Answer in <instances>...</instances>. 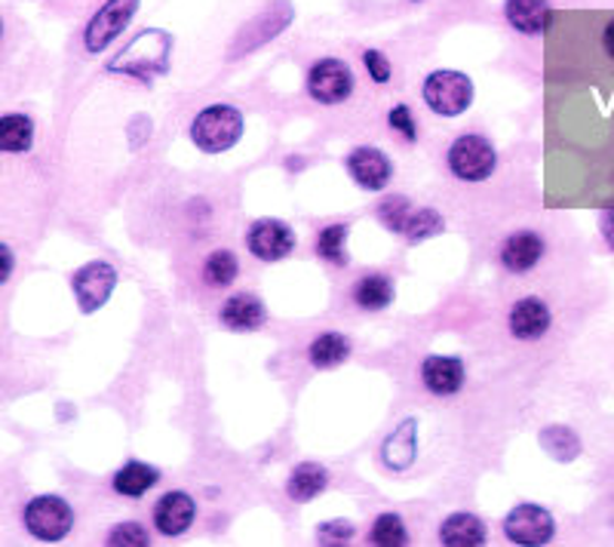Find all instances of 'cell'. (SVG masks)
Listing matches in <instances>:
<instances>
[{"instance_id":"cell-1","label":"cell","mask_w":614,"mask_h":547,"mask_svg":"<svg viewBox=\"0 0 614 547\" xmlns=\"http://www.w3.org/2000/svg\"><path fill=\"white\" fill-rule=\"evenodd\" d=\"M169 53H173V38L160 31V28H145L138 38L126 43V50L114 55L108 62L111 74H123V78H160L169 71Z\"/></svg>"},{"instance_id":"cell-2","label":"cell","mask_w":614,"mask_h":547,"mask_svg":"<svg viewBox=\"0 0 614 547\" xmlns=\"http://www.w3.org/2000/svg\"><path fill=\"white\" fill-rule=\"evenodd\" d=\"M473 81L465 71L455 69H437L430 71L422 83V99L427 109L439 114V117H461L467 109L473 105Z\"/></svg>"},{"instance_id":"cell-3","label":"cell","mask_w":614,"mask_h":547,"mask_svg":"<svg viewBox=\"0 0 614 547\" xmlns=\"http://www.w3.org/2000/svg\"><path fill=\"white\" fill-rule=\"evenodd\" d=\"M243 138V114L233 105H209L191 121V142L204 154H225Z\"/></svg>"},{"instance_id":"cell-4","label":"cell","mask_w":614,"mask_h":547,"mask_svg":"<svg viewBox=\"0 0 614 547\" xmlns=\"http://www.w3.org/2000/svg\"><path fill=\"white\" fill-rule=\"evenodd\" d=\"M138 7H142V0H105L96 10V16L83 28V50L90 55L108 53L114 41L133 25Z\"/></svg>"},{"instance_id":"cell-5","label":"cell","mask_w":614,"mask_h":547,"mask_svg":"<svg viewBox=\"0 0 614 547\" xmlns=\"http://www.w3.org/2000/svg\"><path fill=\"white\" fill-rule=\"evenodd\" d=\"M446 164H449V173L458 182H486L495 173L498 166V151L491 145L489 138L477 136V133H467V136H458L449 145V154H446Z\"/></svg>"},{"instance_id":"cell-6","label":"cell","mask_w":614,"mask_h":547,"mask_svg":"<svg viewBox=\"0 0 614 547\" xmlns=\"http://www.w3.org/2000/svg\"><path fill=\"white\" fill-rule=\"evenodd\" d=\"M308 96L314 99L316 105H344L354 96V69L339 59V55H323L308 69Z\"/></svg>"},{"instance_id":"cell-7","label":"cell","mask_w":614,"mask_h":547,"mask_svg":"<svg viewBox=\"0 0 614 547\" xmlns=\"http://www.w3.org/2000/svg\"><path fill=\"white\" fill-rule=\"evenodd\" d=\"M22 520L31 538L55 545L74 529V510L62 495H38L22 510Z\"/></svg>"},{"instance_id":"cell-8","label":"cell","mask_w":614,"mask_h":547,"mask_svg":"<svg viewBox=\"0 0 614 547\" xmlns=\"http://www.w3.org/2000/svg\"><path fill=\"white\" fill-rule=\"evenodd\" d=\"M504 535L510 545L519 547H544L556 535V520L553 514L541 505H517L504 517Z\"/></svg>"},{"instance_id":"cell-9","label":"cell","mask_w":614,"mask_h":547,"mask_svg":"<svg viewBox=\"0 0 614 547\" xmlns=\"http://www.w3.org/2000/svg\"><path fill=\"white\" fill-rule=\"evenodd\" d=\"M114 287H117V268L105 259L83 265L71 277V289L83 314H96L98 308H105L114 296Z\"/></svg>"},{"instance_id":"cell-10","label":"cell","mask_w":614,"mask_h":547,"mask_svg":"<svg viewBox=\"0 0 614 547\" xmlns=\"http://www.w3.org/2000/svg\"><path fill=\"white\" fill-rule=\"evenodd\" d=\"M292 19H295L292 3H289V0H273L264 13H259L256 19L246 22L243 31L233 38L231 53L228 55L233 59V55H246L252 53V50H259V47H264L268 41H273L277 34H283V31L292 25Z\"/></svg>"},{"instance_id":"cell-11","label":"cell","mask_w":614,"mask_h":547,"mask_svg":"<svg viewBox=\"0 0 614 547\" xmlns=\"http://www.w3.org/2000/svg\"><path fill=\"white\" fill-rule=\"evenodd\" d=\"M299 244L295 231L280 219H259L246 231V249L259 261H283Z\"/></svg>"},{"instance_id":"cell-12","label":"cell","mask_w":614,"mask_h":547,"mask_svg":"<svg viewBox=\"0 0 614 547\" xmlns=\"http://www.w3.org/2000/svg\"><path fill=\"white\" fill-rule=\"evenodd\" d=\"M347 173L354 178L363 192H384L394 178V164L382 148H372V145H360L347 154Z\"/></svg>"},{"instance_id":"cell-13","label":"cell","mask_w":614,"mask_h":547,"mask_svg":"<svg viewBox=\"0 0 614 547\" xmlns=\"http://www.w3.org/2000/svg\"><path fill=\"white\" fill-rule=\"evenodd\" d=\"M194 520H197V502L188 493H181V489L164 493L157 498V505H154V526L166 538L185 535L194 526Z\"/></svg>"},{"instance_id":"cell-14","label":"cell","mask_w":614,"mask_h":547,"mask_svg":"<svg viewBox=\"0 0 614 547\" xmlns=\"http://www.w3.org/2000/svg\"><path fill=\"white\" fill-rule=\"evenodd\" d=\"M422 382L434 398H455V394H461V388L467 382L465 363L458 357L446 354L424 357Z\"/></svg>"},{"instance_id":"cell-15","label":"cell","mask_w":614,"mask_h":547,"mask_svg":"<svg viewBox=\"0 0 614 547\" xmlns=\"http://www.w3.org/2000/svg\"><path fill=\"white\" fill-rule=\"evenodd\" d=\"M507 327H510V336L519 339V342H538L553 327V314H550L547 301H541L538 296H529V299H519L510 308Z\"/></svg>"},{"instance_id":"cell-16","label":"cell","mask_w":614,"mask_h":547,"mask_svg":"<svg viewBox=\"0 0 614 547\" xmlns=\"http://www.w3.org/2000/svg\"><path fill=\"white\" fill-rule=\"evenodd\" d=\"M418 458V419H403L382 443V462L391 471H409Z\"/></svg>"},{"instance_id":"cell-17","label":"cell","mask_w":614,"mask_h":547,"mask_svg":"<svg viewBox=\"0 0 614 547\" xmlns=\"http://www.w3.org/2000/svg\"><path fill=\"white\" fill-rule=\"evenodd\" d=\"M544 237L534 231H517L501 244V265L510 274H529L544 259Z\"/></svg>"},{"instance_id":"cell-18","label":"cell","mask_w":614,"mask_h":547,"mask_svg":"<svg viewBox=\"0 0 614 547\" xmlns=\"http://www.w3.org/2000/svg\"><path fill=\"white\" fill-rule=\"evenodd\" d=\"M221 327L231 329V332H256V329L264 327L268 320V311L261 305L259 296L252 292H237V296H228L225 305L219 311Z\"/></svg>"},{"instance_id":"cell-19","label":"cell","mask_w":614,"mask_h":547,"mask_svg":"<svg viewBox=\"0 0 614 547\" xmlns=\"http://www.w3.org/2000/svg\"><path fill=\"white\" fill-rule=\"evenodd\" d=\"M504 19L519 34L541 38L553 22V7L547 0H504Z\"/></svg>"},{"instance_id":"cell-20","label":"cell","mask_w":614,"mask_h":547,"mask_svg":"<svg viewBox=\"0 0 614 547\" xmlns=\"http://www.w3.org/2000/svg\"><path fill=\"white\" fill-rule=\"evenodd\" d=\"M486 538L489 529L477 514H451L439 526V545L446 547H482Z\"/></svg>"},{"instance_id":"cell-21","label":"cell","mask_w":614,"mask_h":547,"mask_svg":"<svg viewBox=\"0 0 614 547\" xmlns=\"http://www.w3.org/2000/svg\"><path fill=\"white\" fill-rule=\"evenodd\" d=\"M329 489V471L316 462H301L287 479V495L295 505H308Z\"/></svg>"},{"instance_id":"cell-22","label":"cell","mask_w":614,"mask_h":547,"mask_svg":"<svg viewBox=\"0 0 614 547\" xmlns=\"http://www.w3.org/2000/svg\"><path fill=\"white\" fill-rule=\"evenodd\" d=\"M354 301L356 308H363V311H384V308H391L396 299V289H394V280L387 277V274H366V277H360L354 283Z\"/></svg>"},{"instance_id":"cell-23","label":"cell","mask_w":614,"mask_h":547,"mask_svg":"<svg viewBox=\"0 0 614 547\" xmlns=\"http://www.w3.org/2000/svg\"><path fill=\"white\" fill-rule=\"evenodd\" d=\"M160 483V471L145 462H126V465L114 474V493L123 498H142Z\"/></svg>"},{"instance_id":"cell-24","label":"cell","mask_w":614,"mask_h":547,"mask_svg":"<svg viewBox=\"0 0 614 547\" xmlns=\"http://www.w3.org/2000/svg\"><path fill=\"white\" fill-rule=\"evenodd\" d=\"M351 357V339L344 332H323L308 348V360L314 370H335Z\"/></svg>"},{"instance_id":"cell-25","label":"cell","mask_w":614,"mask_h":547,"mask_svg":"<svg viewBox=\"0 0 614 547\" xmlns=\"http://www.w3.org/2000/svg\"><path fill=\"white\" fill-rule=\"evenodd\" d=\"M34 145V121L28 114L0 117V154H25Z\"/></svg>"},{"instance_id":"cell-26","label":"cell","mask_w":614,"mask_h":547,"mask_svg":"<svg viewBox=\"0 0 614 547\" xmlns=\"http://www.w3.org/2000/svg\"><path fill=\"white\" fill-rule=\"evenodd\" d=\"M541 446L550 458H556L562 465H569L574 462L577 455H581V437L574 434L572 427H565V424H550L541 431Z\"/></svg>"},{"instance_id":"cell-27","label":"cell","mask_w":614,"mask_h":547,"mask_svg":"<svg viewBox=\"0 0 614 547\" xmlns=\"http://www.w3.org/2000/svg\"><path fill=\"white\" fill-rule=\"evenodd\" d=\"M240 274V261L233 256L231 249H216L209 252L204 261V283L212 289H225L231 287Z\"/></svg>"},{"instance_id":"cell-28","label":"cell","mask_w":614,"mask_h":547,"mask_svg":"<svg viewBox=\"0 0 614 547\" xmlns=\"http://www.w3.org/2000/svg\"><path fill=\"white\" fill-rule=\"evenodd\" d=\"M347 225L344 221H335V225H326L323 231L316 234V256L329 265H339L344 268L347 265Z\"/></svg>"},{"instance_id":"cell-29","label":"cell","mask_w":614,"mask_h":547,"mask_svg":"<svg viewBox=\"0 0 614 547\" xmlns=\"http://www.w3.org/2000/svg\"><path fill=\"white\" fill-rule=\"evenodd\" d=\"M368 545L375 547H406L409 545V529L399 514H378L372 529H368Z\"/></svg>"},{"instance_id":"cell-30","label":"cell","mask_w":614,"mask_h":547,"mask_svg":"<svg viewBox=\"0 0 614 547\" xmlns=\"http://www.w3.org/2000/svg\"><path fill=\"white\" fill-rule=\"evenodd\" d=\"M443 228H446V221H443V216H439L437 209L424 206V209L409 213L403 234L409 237V244H422V240H430L434 234H443Z\"/></svg>"},{"instance_id":"cell-31","label":"cell","mask_w":614,"mask_h":547,"mask_svg":"<svg viewBox=\"0 0 614 547\" xmlns=\"http://www.w3.org/2000/svg\"><path fill=\"white\" fill-rule=\"evenodd\" d=\"M409 213V200H406L403 194H391V197H384L382 204H378V219H382V225L387 231L394 234H403Z\"/></svg>"},{"instance_id":"cell-32","label":"cell","mask_w":614,"mask_h":547,"mask_svg":"<svg viewBox=\"0 0 614 547\" xmlns=\"http://www.w3.org/2000/svg\"><path fill=\"white\" fill-rule=\"evenodd\" d=\"M108 545L111 547H148L150 535H148V529L142 526V523L129 520V523H121V526H114V529H111Z\"/></svg>"},{"instance_id":"cell-33","label":"cell","mask_w":614,"mask_h":547,"mask_svg":"<svg viewBox=\"0 0 614 547\" xmlns=\"http://www.w3.org/2000/svg\"><path fill=\"white\" fill-rule=\"evenodd\" d=\"M356 526L347 520H329L316 526V545H351Z\"/></svg>"},{"instance_id":"cell-34","label":"cell","mask_w":614,"mask_h":547,"mask_svg":"<svg viewBox=\"0 0 614 547\" xmlns=\"http://www.w3.org/2000/svg\"><path fill=\"white\" fill-rule=\"evenodd\" d=\"M387 124H391L396 136H403L406 142L418 138V126H415V114H412L409 105H394V109L387 111Z\"/></svg>"},{"instance_id":"cell-35","label":"cell","mask_w":614,"mask_h":547,"mask_svg":"<svg viewBox=\"0 0 614 547\" xmlns=\"http://www.w3.org/2000/svg\"><path fill=\"white\" fill-rule=\"evenodd\" d=\"M363 65H366L372 83H391V78H394V65L382 50H363Z\"/></svg>"},{"instance_id":"cell-36","label":"cell","mask_w":614,"mask_h":547,"mask_svg":"<svg viewBox=\"0 0 614 547\" xmlns=\"http://www.w3.org/2000/svg\"><path fill=\"white\" fill-rule=\"evenodd\" d=\"M13 268H15L13 249L7 247V244H0V287L13 277Z\"/></svg>"},{"instance_id":"cell-37","label":"cell","mask_w":614,"mask_h":547,"mask_svg":"<svg viewBox=\"0 0 614 547\" xmlns=\"http://www.w3.org/2000/svg\"><path fill=\"white\" fill-rule=\"evenodd\" d=\"M602 50H605L608 59H614V19H608L605 28H602Z\"/></svg>"},{"instance_id":"cell-38","label":"cell","mask_w":614,"mask_h":547,"mask_svg":"<svg viewBox=\"0 0 614 547\" xmlns=\"http://www.w3.org/2000/svg\"><path fill=\"white\" fill-rule=\"evenodd\" d=\"M602 234H605L608 247L614 249V209H605V213H602Z\"/></svg>"},{"instance_id":"cell-39","label":"cell","mask_w":614,"mask_h":547,"mask_svg":"<svg viewBox=\"0 0 614 547\" xmlns=\"http://www.w3.org/2000/svg\"><path fill=\"white\" fill-rule=\"evenodd\" d=\"M0 38H3V19H0Z\"/></svg>"},{"instance_id":"cell-40","label":"cell","mask_w":614,"mask_h":547,"mask_svg":"<svg viewBox=\"0 0 614 547\" xmlns=\"http://www.w3.org/2000/svg\"><path fill=\"white\" fill-rule=\"evenodd\" d=\"M412 3H424V0H412Z\"/></svg>"}]
</instances>
